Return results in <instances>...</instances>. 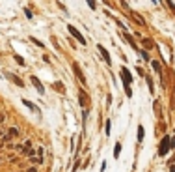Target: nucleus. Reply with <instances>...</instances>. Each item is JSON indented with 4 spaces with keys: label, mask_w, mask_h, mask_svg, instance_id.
Instances as JSON below:
<instances>
[{
    "label": "nucleus",
    "mask_w": 175,
    "mask_h": 172,
    "mask_svg": "<svg viewBox=\"0 0 175 172\" xmlns=\"http://www.w3.org/2000/svg\"><path fill=\"white\" fill-rule=\"evenodd\" d=\"M169 150V136H164L160 140V146H158V155H166Z\"/></svg>",
    "instance_id": "f257e3e1"
},
{
    "label": "nucleus",
    "mask_w": 175,
    "mask_h": 172,
    "mask_svg": "<svg viewBox=\"0 0 175 172\" xmlns=\"http://www.w3.org/2000/svg\"><path fill=\"white\" fill-rule=\"evenodd\" d=\"M67 30H69V32H71V36H75L76 39H78V41L82 43V45H86V39H84V36H82V34L78 32V30H76L75 26H73V24H67Z\"/></svg>",
    "instance_id": "f03ea898"
},
{
    "label": "nucleus",
    "mask_w": 175,
    "mask_h": 172,
    "mask_svg": "<svg viewBox=\"0 0 175 172\" xmlns=\"http://www.w3.org/2000/svg\"><path fill=\"white\" fill-rule=\"evenodd\" d=\"M121 79H123V84L125 86H128L132 82V75H131V71H128L127 68H121Z\"/></svg>",
    "instance_id": "7ed1b4c3"
},
{
    "label": "nucleus",
    "mask_w": 175,
    "mask_h": 172,
    "mask_svg": "<svg viewBox=\"0 0 175 172\" xmlns=\"http://www.w3.org/2000/svg\"><path fill=\"white\" fill-rule=\"evenodd\" d=\"M73 69H75V75L78 77V80H80V84H86V77H84V73H82V69H80V65L78 64H73Z\"/></svg>",
    "instance_id": "20e7f679"
},
{
    "label": "nucleus",
    "mask_w": 175,
    "mask_h": 172,
    "mask_svg": "<svg viewBox=\"0 0 175 172\" xmlns=\"http://www.w3.org/2000/svg\"><path fill=\"white\" fill-rule=\"evenodd\" d=\"M128 15H131V19L138 24V26H145V21H143V17H142V15H138L136 11H131Z\"/></svg>",
    "instance_id": "39448f33"
},
{
    "label": "nucleus",
    "mask_w": 175,
    "mask_h": 172,
    "mask_svg": "<svg viewBox=\"0 0 175 172\" xmlns=\"http://www.w3.org/2000/svg\"><path fill=\"white\" fill-rule=\"evenodd\" d=\"M17 136H19V129L17 127H9L6 136H4V142H6V140H11V139H17Z\"/></svg>",
    "instance_id": "423d86ee"
},
{
    "label": "nucleus",
    "mask_w": 175,
    "mask_h": 172,
    "mask_svg": "<svg viewBox=\"0 0 175 172\" xmlns=\"http://www.w3.org/2000/svg\"><path fill=\"white\" fill-rule=\"evenodd\" d=\"M97 49H99V53H101V56L104 58V62L108 64V65H112V60H110V54H108V50L102 47V45H97Z\"/></svg>",
    "instance_id": "0eeeda50"
},
{
    "label": "nucleus",
    "mask_w": 175,
    "mask_h": 172,
    "mask_svg": "<svg viewBox=\"0 0 175 172\" xmlns=\"http://www.w3.org/2000/svg\"><path fill=\"white\" fill-rule=\"evenodd\" d=\"M30 80H32V84L35 86V90H37V92H39V94H43V92H45V88H43V84H41V82H39V79H37V77H30Z\"/></svg>",
    "instance_id": "6e6552de"
},
{
    "label": "nucleus",
    "mask_w": 175,
    "mask_h": 172,
    "mask_svg": "<svg viewBox=\"0 0 175 172\" xmlns=\"http://www.w3.org/2000/svg\"><path fill=\"white\" fill-rule=\"evenodd\" d=\"M8 79H11V80H13V82H15V84H17V86H19V88H23V86H24V82H23V79H20V77H17V75H13V73H8Z\"/></svg>",
    "instance_id": "1a4fd4ad"
},
{
    "label": "nucleus",
    "mask_w": 175,
    "mask_h": 172,
    "mask_svg": "<svg viewBox=\"0 0 175 172\" xmlns=\"http://www.w3.org/2000/svg\"><path fill=\"white\" fill-rule=\"evenodd\" d=\"M23 103H24V105H26V107H28V109H32V110H34V112H39V109H37V107H35V105H34V103H30V101H28V99H23Z\"/></svg>",
    "instance_id": "9d476101"
},
{
    "label": "nucleus",
    "mask_w": 175,
    "mask_h": 172,
    "mask_svg": "<svg viewBox=\"0 0 175 172\" xmlns=\"http://www.w3.org/2000/svg\"><path fill=\"white\" fill-rule=\"evenodd\" d=\"M142 43H143V47H145V49H153V41L149 38H142Z\"/></svg>",
    "instance_id": "9b49d317"
},
{
    "label": "nucleus",
    "mask_w": 175,
    "mask_h": 172,
    "mask_svg": "<svg viewBox=\"0 0 175 172\" xmlns=\"http://www.w3.org/2000/svg\"><path fill=\"white\" fill-rule=\"evenodd\" d=\"M119 154H121V144H119V142H117V144L114 146V157L117 159V157H119Z\"/></svg>",
    "instance_id": "f8f14e48"
},
{
    "label": "nucleus",
    "mask_w": 175,
    "mask_h": 172,
    "mask_svg": "<svg viewBox=\"0 0 175 172\" xmlns=\"http://www.w3.org/2000/svg\"><path fill=\"white\" fill-rule=\"evenodd\" d=\"M30 161H32L34 165H41V163H43V161H45V157H39V155H35V157H32Z\"/></svg>",
    "instance_id": "ddd939ff"
},
{
    "label": "nucleus",
    "mask_w": 175,
    "mask_h": 172,
    "mask_svg": "<svg viewBox=\"0 0 175 172\" xmlns=\"http://www.w3.org/2000/svg\"><path fill=\"white\" fill-rule=\"evenodd\" d=\"M143 140V125H138V142Z\"/></svg>",
    "instance_id": "4468645a"
},
{
    "label": "nucleus",
    "mask_w": 175,
    "mask_h": 172,
    "mask_svg": "<svg viewBox=\"0 0 175 172\" xmlns=\"http://www.w3.org/2000/svg\"><path fill=\"white\" fill-rule=\"evenodd\" d=\"M80 105H82V107H86V92H84V90H80Z\"/></svg>",
    "instance_id": "2eb2a0df"
},
{
    "label": "nucleus",
    "mask_w": 175,
    "mask_h": 172,
    "mask_svg": "<svg viewBox=\"0 0 175 172\" xmlns=\"http://www.w3.org/2000/svg\"><path fill=\"white\" fill-rule=\"evenodd\" d=\"M151 65H153V69H155L157 73H162V69H160V64H158L157 60H155V62H151Z\"/></svg>",
    "instance_id": "dca6fc26"
},
{
    "label": "nucleus",
    "mask_w": 175,
    "mask_h": 172,
    "mask_svg": "<svg viewBox=\"0 0 175 172\" xmlns=\"http://www.w3.org/2000/svg\"><path fill=\"white\" fill-rule=\"evenodd\" d=\"M13 58H15V62H17L19 65H24V60H23V58H20V56H19V54H13Z\"/></svg>",
    "instance_id": "f3484780"
},
{
    "label": "nucleus",
    "mask_w": 175,
    "mask_h": 172,
    "mask_svg": "<svg viewBox=\"0 0 175 172\" xmlns=\"http://www.w3.org/2000/svg\"><path fill=\"white\" fill-rule=\"evenodd\" d=\"M110 125H112V124H110V120H106V124H104V133H106V136L110 135Z\"/></svg>",
    "instance_id": "a211bd4d"
},
{
    "label": "nucleus",
    "mask_w": 175,
    "mask_h": 172,
    "mask_svg": "<svg viewBox=\"0 0 175 172\" xmlns=\"http://www.w3.org/2000/svg\"><path fill=\"white\" fill-rule=\"evenodd\" d=\"M30 39H32V43H35V45H37V47H43V43H41L39 39H35V38H30Z\"/></svg>",
    "instance_id": "6ab92c4d"
},
{
    "label": "nucleus",
    "mask_w": 175,
    "mask_h": 172,
    "mask_svg": "<svg viewBox=\"0 0 175 172\" xmlns=\"http://www.w3.org/2000/svg\"><path fill=\"white\" fill-rule=\"evenodd\" d=\"M4 136H6V129H4V127H2V125H0V140H2V139H4Z\"/></svg>",
    "instance_id": "aec40b11"
},
{
    "label": "nucleus",
    "mask_w": 175,
    "mask_h": 172,
    "mask_svg": "<svg viewBox=\"0 0 175 172\" xmlns=\"http://www.w3.org/2000/svg\"><path fill=\"white\" fill-rule=\"evenodd\" d=\"M26 172H37V166H35V165H32V166H28V168H26Z\"/></svg>",
    "instance_id": "412c9836"
},
{
    "label": "nucleus",
    "mask_w": 175,
    "mask_h": 172,
    "mask_svg": "<svg viewBox=\"0 0 175 172\" xmlns=\"http://www.w3.org/2000/svg\"><path fill=\"white\" fill-rule=\"evenodd\" d=\"M140 54H142V58H143V60H149V54H147V50H142Z\"/></svg>",
    "instance_id": "4be33fe9"
},
{
    "label": "nucleus",
    "mask_w": 175,
    "mask_h": 172,
    "mask_svg": "<svg viewBox=\"0 0 175 172\" xmlns=\"http://www.w3.org/2000/svg\"><path fill=\"white\" fill-rule=\"evenodd\" d=\"M147 84H149V90L153 92V80H151V77H147Z\"/></svg>",
    "instance_id": "5701e85b"
},
{
    "label": "nucleus",
    "mask_w": 175,
    "mask_h": 172,
    "mask_svg": "<svg viewBox=\"0 0 175 172\" xmlns=\"http://www.w3.org/2000/svg\"><path fill=\"white\" fill-rule=\"evenodd\" d=\"M4 122H6V114H2V112H0V125H2Z\"/></svg>",
    "instance_id": "b1692460"
},
{
    "label": "nucleus",
    "mask_w": 175,
    "mask_h": 172,
    "mask_svg": "<svg viewBox=\"0 0 175 172\" xmlns=\"http://www.w3.org/2000/svg\"><path fill=\"white\" fill-rule=\"evenodd\" d=\"M125 92H127V95H128V97H131V95H132V90L128 88V86H125Z\"/></svg>",
    "instance_id": "393cba45"
},
{
    "label": "nucleus",
    "mask_w": 175,
    "mask_h": 172,
    "mask_svg": "<svg viewBox=\"0 0 175 172\" xmlns=\"http://www.w3.org/2000/svg\"><path fill=\"white\" fill-rule=\"evenodd\" d=\"M88 6H90L91 9H95V8H97V4H95V2H88Z\"/></svg>",
    "instance_id": "a878e982"
},
{
    "label": "nucleus",
    "mask_w": 175,
    "mask_h": 172,
    "mask_svg": "<svg viewBox=\"0 0 175 172\" xmlns=\"http://www.w3.org/2000/svg\"><path fill=\"white\" fill-rule=\"evenodd\" d=\"M24 13H26V17H28V19H30V17H32V11H30V9H28V8H26V9H24Z\"/></svg>",
    "instance_id": "bb28decb"
},
{
    "label": "nucleus",
    "mask_w": 175,
    "mask_h": 172,
    "mask_svg": "<svg viewBox=\"0 0 175 172\" xmlns=\"http://www.w3.org/2000/svg\"><path fill=\"white\" fill-rule=\"evenodd\" d=\"M169 148H175V139H169Z\"/></svg>",
    "instance_id": "cd10ccee"
},
{
    "label": "nucleus",
    "mask_w": 175,
    "mask_h": 172,
    "mask_svg": "<svg viewBox=\"0 0 175 172\" xmlns=\"http://www.w3.org/2000/svg\"><path fill=\"white\" fill-rule=\"evenodd\" d=\"M160 110V105H158V101H155V112H158Z\"/></svg>",
    "instance_id": "c85d7f7f"
},
{
    "label": "nucleus",
    "mask_w": 175,
    "mask_h": 172,
    "mask_svg": "<svg viewBox=\"0 0 175 172\" xmlns=\"http://www.w3.org/2000/svg\"><path fill=\"white\" fill-rule=\"evenodd\" d=\"M2 148H4V139L0 140V150H2Z\"/></svg>",
    "instance_id": "c756f323"
},
{
    "label": "nucleus",
    "mask_w": 175,
    "mask_h": 172,
    "mask_svg": "<svg viewBox=\"0 0 175 172\" xmlns=\"http://www.w3.org/2000/svg\"><path fill=\"white\" fill-rule=\"evenodd\" d=\"M169 172H175V165H171V168H169Z\"/></svg>",
    "instance_id": "7c9ffc66"
},
{
    "label": "nucleus",
    "mask_w": 175,
    "mask_h": 172,
    "mask_svg": "<svg viewBox=\"0 0 175 172\" xmlns=\"http://www.w3.org/2000/svg\"><path fill=\"white\" fill-rule=\"evenodd\" d=\"M2 161H4V155H0V163H2Z\"/></svg>",
    "instance_id": "2f4dec72"
},
{
    "label": "nucleus",
    "mask_w": 175,
    "mask_h": 172,
    "mask_svg": "<svg viewBox=\"0 0 175 172\" xmlns=\"http://www.w3.org/2000/svg\"><path fill=\"white\" fill-rule=\"evenodd\" d=\"M19 172H23V170H19Z\"/></svg>",
    "instance_id": "473e14b6"
}]
</instances>
